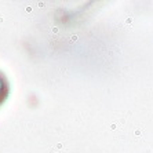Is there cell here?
I'll return each mask as SVG.
<instances>
[{
    "label": "cell",
    "mask_w": 153,
    "mask_h": 153,
    "mask_svg": "<svg viewBox=\"0 0 153 153\" xmlns=\"http://www.w3.org/2000/svg\"><path fill=\"white\" fill-rule=\"evenodd\" d=\"M8 95V82L6 76L0 72V103H3Z\"/></svg>",
    "instance_id": "obj_1"
}]
</instances>
